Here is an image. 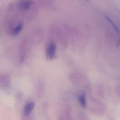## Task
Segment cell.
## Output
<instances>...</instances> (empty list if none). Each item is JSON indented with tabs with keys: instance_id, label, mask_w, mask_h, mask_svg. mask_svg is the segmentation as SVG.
<instances>
[{
	"instance_id": "1",
	"label": "cell",
	"mask_w": 120,
	"mask_h": 120,
	"mask_svg": "<svg viewBox=\"0 0 120 120\" xmlns=\"http://www.w3.org/2000/svg\"><path fill=\"white\" fill-rule=\"evenodd\" d=\"M33 4L31 0H20L17 3V7L21 10H28Z\"/></svg>"
},
{
	"instance_id": "2",
	"label": "cell",
	"mask_w": 120,
	"mask_h": 120,
	"mask_svg": "<svg viewBox=\"0 0 120 120\" xmlns=\"http://www.w3.org/2000/svg\"><path fill=\"white\" fill-rule=\"evenodd\" d=\"M56 45L54 43L50 44L46 50V57L48 60H52L54 57L56 53Z\"/></svg>"
},
{
	"instance_id": "3",
	"label": "cell",
	"mask_w": 120,
	"mask_h": 120,
	"mask_svg": "<svg viewBox=\"0 0 120 120\" xmlns=\"http://www.w3.org/2000/svg\"><path fill=\"white\" fill-rule=\"evenodd\" d=\"M35 106V103L34 102H29L25 105L23 108V114L27 116L29 115L33 110Z\"/></svg>"
},
{
	"instance_id": "4",
	"label": "cell",
	"mask_w": 120,
	"mask_h": 120,
	"mask_svg": "<svg viewBox=\"0 0 120 120\" xmlns=\"http://www.w3.org/2000/svg\"><path fill=\"white\" fill-rule=\"evenodd\" d=\"M79 100L81 105L83 108H86V97L84 94H82L79 95Z\"/></svg>"
},
{
	"instance_id": "5",
	"label": "cell",
	"mask_w": 120,
	"mask_h": 120,
	"mask_svg": "<svg viewBox=\"0 0 120 120\" xmlns=\"http://www.w3.org/2000/svg\"><path fill=\"white\" fill-rule=\"evenodd\" d=\"M22 28V24H18L13 30V34L14 35H16L21 31Z\"/></svg>"
},
{
	"instance_id": "6",
	"label": "cell",
	"mask_w": 120,
	"mask_h": 120,
	"mask_svg": "<svg viewBox=\"0 0 120 120\" xmlns=\"http://www.w3.org/2000/svg\"><path fill=\"white\" fill-rule=\"evenodd\" d=\"M86 0V1H88V0Z\"/></svg>"
}]
</instances>
